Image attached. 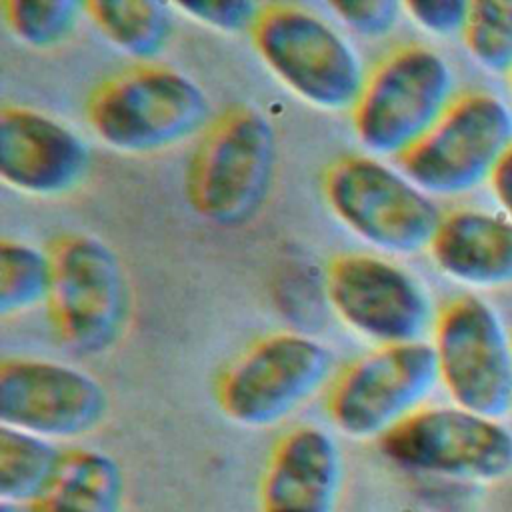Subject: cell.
Instances as JSON below:
<instances>
[{
	"label": "cell",
	"mask_w": 512,
	"mask_h": 512,
	"mask_svg": "<svg viewBox=\"0 0 512 512\" xmlns=\"http://www.w3.org/2000/svg\"><path fill=\"white\" fill-rule=\"evenodd\" d=\"M440 384L430 342L376 346L342 368L326 392L330 424L352 440H380Z\"/></svg>",
	"instance_id": "cell-10"
},
{
	"label": "cell",
	"mask_w": 512,
	"mask_h": 512,
	"mask_svg": "<svg viewBox=\"0 0 512 512\" xmlns=\"http://www.w3.org/2000/svg\"><path fill=\"white\" fill-rule=\"evenodd\" d=\"M174 12L184 14L186 18L222 32V34H238L250 32L262 4L250 0H204V2H178L172 4Z\"/></svg>",
	"instance_id": "cell-23"
},
{
	"label": "cell",
	"mask_w": 512,
	"mask_h": 512,
	"mask_svg": "<svg viewBox=\"0 0 512 512\" xmlns=\"http://www.w3.org/2000/svg\"><path fill=\"white\" fill-rule=\"evenodd\" d=\"M332 12L354 34L364 38H384L404 14L402 2L394 0H346L332 2Z\"/></svg>",
	"instance_id": "cell-24"
},
{
	"label": "cell",
	"mask_w": 512,
	"mask_h": 512,
	"mask_svg": "<svg viewBox=\"0 0 512 512\" xmlns=\"http://www.w3.org/2000/svg\"><path fill=\"white\" fill-rule=\"evenodd\" d=\"M0 10L12 38L36 50L66 42L84 16L74 0H2Z\"/></svg>",
	"instance_id": "cell-21"
},
{
	"label": "cell",
	"mask_w": 512,
	"mask_h": 512,
	"mask_svg": "<svg viewBox=\"0 0 512 512\" xmlns=\"http://www.w3.org/2000/svg\"><path fill=\"white\" fill-rule=\"evenodd\" d=\"M108 406L104 384L76 366L28 356L0 364V426L58 444L96 430Z\"/></svg>",
	"instance_id": "cell-13"
},
{
	"label": "cell",
	"mask_w": 512,
	"mask_h": 512,
	"mask_svg": "<svg viewBox=\"0 0 512 512\" xmlns=\"http://www.w3.org/2000/svg\"><path fill=\"white\" fill-rule=\"evenodd\" d=\"M126 494L124 468L112 454L74 446L62 452L48 488L30 512H124Z\"/></svg>",
	"instance_id": "cell-17"
},
{
	"label": "cell",
	"mask_w": 512,
	"mask_h": 512,
	"mask_svg": "<svg viewBox=\"0 0 512 512\" xmlns=\"http://www.w3.org/2000/svg\"><path fill=\"white\" fill-rule=\"evenodd\" d=\"M50 288V256L22 240L0 242V314H22L46 302Z\"/></svg>",
	"instance_id": "cell-20"
},
{
	"label": "cell",
	"mask_w": 512,
	"mask_h": 512,
	"mask_svg": "<svg viewBox=\"0 0 512 512\" xmlns=\"http://www.w3.org/2000/svg\"><path fill=\"white\" fill-rule=\"evenodd\" d=\"M336 318L376 346L426 342L438 310L426 286L400 264L368 252H340L324 272Z\"/></svg>",
	"instance_id": "cell-12"
},
{
	"label": "cell",
	"mask_w": 512,
	"mask_h": 512,
	"mask_svg": "<svg viewBox=\"0 0 512 512\" xmlns=\"http://www.w3.org/2000/svg\"><path fill=\"white\" fill-rule=\"evenodd\" d=\"M404 14L426 34L436 38L460 36L470 12L464 0H410L402 2Z\"/></svg>",
	"instance_id": "cell-25"
},
{
	"label": "cell",
	"mask_w": 512,
	"mask_h": 512,
	"mask_svg": "<svg viewBox=\"0 0 512 512\" xmlns=\"http://www.w3.org/2000/svg\"><path fill=\"white\" fill-rule=\"evenodd\" d=\"M432 350L452 404L482 416H512V334L478 294H460L436 314Z\"/></svg>",
	"instance_id": "cell-11"
},
{
	"label": "cell",
	"mask_w": 512,
	"mask_h": 512,
	"mask_svg": "<svg viewBox=\"0 0 512 512\" xmlns=\"http://www.w3.org/2000/svg\"><path fill=\"white\" fill-rule=\"evenodd\" d=\"M0 512H18V508H14V506H6V504H0Z\"/></svg>",
	"instance_id": "cell-27"
},
{
	"label": "cell",
	"mask_w": 512,
	"mask_h": 512,
	"mask_svg": "<svg viewBox=\"0 0 512 512\" xmlns=\"http://www.w3.org/2000/svg\"><path fill=\"white\" fill-rule=\"evenodd\" d=\"M276 154L274 126L258 106H226L190 154L184 174L190 210L218 228L244 226L270 194Z\"/></svg>",
	"instance_id": "cell-1"
},
{
	"label": "cell",
	"mask_w": 512,
	"mask_h": 512,
	"mask_svg": "<svg viewBox=\"0 0 512 512\" xmlns=\"http://www.w3.org/2000/svg\"><path fill=\"white\" fill-rule=\"evenodd\" d=\"M256 54L298 100L350 112L366 80L360 54L328 20L292 2L262 4L250 30Z\"/></svg>",
	"instance_id": "cell-3"
},
{
	"label": "cell",
	"mask_w": 512,
	"mask_h": 512,
	"mask_svg": "<svg viewBox=\"0 0 512 512\" xmlns=\"http://www.w3.org/2000/svg\"><path fill=\"white\" fill-rule=\"evenodd\" d=\"M90 150L78 132L30 106L0 112V178L32 198H56L82 184Z\"/></svg>",
	"instance_id": "cell-14"
},
{
	"label": "cell",
	"mask_w": 512,
	"mask_h": 512,
	"mask_svg": "<svg viewBox=\"0 0 512 512\" xmlns=\"http://www.w3.org/2000/svg\"><path fill=\"white\" fill-rule=\"evenodd\" d=\"M344 458L322 426L298 424L278 438L258 486L260 512H336Z\"/></svg>",
	"instance_id": "cell-15"
},
{
	"label": "cell",
	"mask_w": 512,
	"mask_h": 512,
	"mask_svg": "<svg viewBox=\"0 0 512 512\" xmlns=\"http://www.w3.org/2000/svg\"><path fill=\"white\" fill-rule=\"evenodd\" d=\"M450 62L426 44H404L368 74L350 110L352 130L370 156L400 158L456 100Z\"/></svg>",
	"instance_id": "cell-5"
},
{
	"label": "cell",
	"mask_w": 512,
	"mask_h": 512,
	"mask_svg": "<svg viewBox=\"0 0 512 512\" xmlns=\"http://www.w3.org/2000/svg\"><path fill=\"white\" fill-rule=\"evenodd\" d=\"M408 512H428V510H408Z\"/></svg>",
	"instance_id": "cell-29"
},
{
	"label": "cell",
	"mask_w": 512,
	"mask_h": 512,
	"mask_svg": "<svg viewBox=\"0 0 512 512\" xmlns=\"http://www.w3.org/2000/svg\"><path fill=\"white\" fill-rule=\"evenodd\" d=\"M468 56L488 74L512 72V0H476L460 34Z\"/></svg>",
	"instance_id": "cell-22"
},
{
	"label": "cell",
	"mask_w": 512,
	"mask_h": 512,
	"mask_svg": "<svg viewBox=\"0 0 512 512\" xmlns=\"http://www.w3.org/2000/svg\"><path fill=\"white\" fill-rule=\"evenodd\" d=\"M320 194L348 232L386 254L428 250L442 220L430 194L376 156L332 160L320 176Z\"/></svg>",
	"instance_id": "cell-6"
},
{
	"label": "cell",
	"mask_w": 512,
	"mask_h": 512,
	"mask_svg": "<svg viewBox=\"0 0 512 512\" xmlns=\"http://www.w3.org/2000/svg\"><path fill=\"white\" fill-rule=\"evenodd\" d=\"M396 468L466 484L512 474V430L504 420L450 406H422L378 440Z\"/></svg>",
	"instance_id": "cell-8"
},
{
	"label": "cell",
	"mask_w": 512,
	"mask_h": 512,
	"mask_svg": "<svg viewBox=\"0 0 512 512\" xmlns=\"http://www.w3.org/2000/svg\"><path fill=\"white\" fill-rule=\"evenodd\" d=\"M508 78H510V106H512V72H510Z\"/></svg>",
	"instance_id": "cell-28"
},
{
	"label": "cell",
	"mask_w": 512,
	"mask_h": 512,
	"mask_svg": "<svg viewBox=\"0 0 512 512\" xmlns=\"http://www.w3.org/2000/svg\"><path fill=\"white\" fill-rule=\"evenodd\" d=\"M48 326L66 350L98 356L122 336L130 314V288L116 252L98 236L64 232L48 246Z\"/></svg>",
	"instance_id": "cell-4"
},
{
	"label": "cell",
	"mask_w": 512,
	"mask_h": 512,
	"mask_svg": "<svg viewBox=\"0 0 512 512\" xmlns=\"http://www.w3.org/2000/svg\"><path fill=\"white\" fill-rule=\"evenodd\" d=\"M84 16L118 52L140 60L156 58L172 34V6L154 0H90Z\"/></svg>",
	"instance_id": "cell-18"
},
{
	"label": "cell",
	"mask_w": 512,
	"mask_h": 512,
	"mask_svg": "<svg viewBox=\"0 0 512 512\" xmlns=\"http://www.w3.org/2000/svg\"><path fill=\"white\" fill-rule=\"evenodd\" d=\"M434 266L470 290L512 286V220L500 210L458 208L442 214L428 246Z\"/></svg>",
	"instance_id": "cell-16"
},
{
	"label": "cell",
	"mask_w": 512,
	"mask_h": 512,
	"mask_svg": "<svg viewBox=\"0 0 512 512\" xmlns=\"http://www.w3.org/2000/svg\"><path fill=\"white\" fill-rule=\"evenodd\" d=\"M510 150V102L472 90L456 96L432 130L398 158V166L432 198H450L488 184Z\"/></svg>",
	"instance_id": "cell-9"
},
{
	"label": "cell",
	"mask_w": 512,
	"mask_h": 512,
	"mask_svg": "<svg viewBox=\"0 0 512 512\" xmlns=\"http://www.w3.org/2000/svg\"><path fill=\"white\" fill-rule=\"evenodd\" d=\"M84 120L106 148L140 156L202 134L210 100L190 76L144 62L96 84L84 102Z\"/></svg>",
	"instance_id": "cell-2"
},
{
	"label": "cell",
	"mask_w": 512,
	"mask_h": 512,
	"mask_svg": "<svg viewBox=\"0 0 512 512\" xmlns=\"http://www.w3.org/2000/svg\"><path fill=\"white\" fill-rule=\"evenodd\" d=\"M498 210L512 220V150L502 158L488 182Z\"/></svg>",
	"instance_id": "cell-26"
},
{
	"label": "cell",
	"mask_w": 512,
	"mask_h": 512,
	"mask_svg": "<svg viewBox=\"0 0 512 512\" xmlns=\"http://www.w3.org/2000/svg\"><path fill=\"white\" fill-rule=\"evenodd\" d=\"M62 452L48 438L0 426V504L32 506L48 488Z\"/></svg>",
	"instance_id": "cell-19"
},
{
	"label": "cell",
	"mask_w": 512,
	"mask_h": 512,
	"mask_svg": "<svg viewBox=\"0 0 512 512\" xmlns=\"http://www.w3.org/2000/svg\"><path fill=\"white\" fill-rule=\"evenodd\" d=\"M332 350L300 332H274L240 352L216 378L214 398L236 426L264 430L284 422L332 382Z\"/></svg>",
	"instance_id": "cell-7"
}]
</instances>
